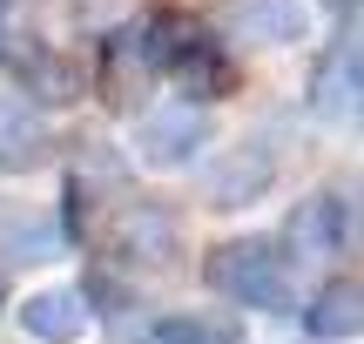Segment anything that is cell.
I'll return each instance as SVG.
<instances>
[{"mask_svg":"<svg viewBox=\"0 0 364 344\" xmlns=\"http://www.w3.org/2000/svg\"><path fill=\"white\" fill-rule=\"evenodd\" d=\"M351 95H358V41L344 34V41H331V54L317 61L311 102L317 108H351Z\"/></svg>","mask_w":364,"mask_h":344,"instance_id":"12","label":"cell"},{"mask_svg":"<svg viewBox=\"0 0 364 344\" xmlns=\"http://www.w3.org/2000/svg\"><path fill=\"white\" fill-rule=\"evenodd\" d=\"M0 311H7V284H0Z\"/></svg>","mask_w":364,"mask_h":344,"instance_id":"17","label":"cell"},{"mask_svg":"<svg viewBox=\"0 0 364 344\" xmlns=\"http://www.w3.org/2000/svg\"><path fill=\"white\" fill-rule=\"evenodd\" d=\"M0 68H7L14 81H21L34 102H48V108H68V102H81V68L68 61L61 48H48L41 34H21V27H0Z\"/></svg>","mask_w":364,"mask_h":344,"instance_id":"2","label":"cell"},{"mask_svg":"<svg viewBox=\"0 0 364 344\" xmlns=\"http://www.w3.org/2000/svg\"><path fill=\"white\" fill-rule=\"evenodd\" d=\"M209 291L236 297L250 311H284L290 304V257L277 250L270 237H236V243H216L203 264Z\"/></svg>","mask_w":364,"mask_h":344,"instance_id":"1","label":"cell"},{"mask_svg":"<svg viewBox=\"0 0 364 344\" xmlns=\"http://www.w3.org/2000/svg\"><path fill=\"white\" fill-rule=\"evenodd\" d=\"M176 81H182L189 95H230V88H236V61L223 54V41H209V48H196L189 61L176 68Z\"/></svg>","mask_w":364,"mask_h":344,"instance_id":"14","label":"cell"},{"mask_svg":"<svg viewBox=\"0 0 364 344\" xmlns=\"http://www.w3.org/2000/svg\"><path fill=\"white\" fill-rule=\"evenodd\" d=\"M149 344H243L230 318H203V311H176V318H156Z\"/></svg>","mask_w":364,"mask_h":344,"instance_id":"13","label":"cell"},{"mask_svg":"<svg viewBox=\"0 0 364 344\" xmlns=\"http://www.w3.org/2000/svg\"><path fill=\"white\" fill-rule=\"evenodd\" d=\"M81 324H88V304H81V291H34L21 304V331L27 338H41V344H75L81 338Z\"/></svg>","mask_w":364,"mask_h":344,"instance_id":"8","label":"cell"},{"mask_svg":"<svg viewBox=\"0 0 364 344\" xmlns=\"http://www.w3.org/2000/svg\"><path fill=\"white\" fill-rule=\"evenodd\" d=\"M203 142H209V115H203V108H189V102L156 108V115L135 129V149H142V162H156V169H176V162H189Z\"/></svg>","mask_w":364,"mask_h":344,"instance_id":"3","label":"cell"},{"mask_svg":"<svg viewBox=\"0 0 364 344\" xmlns=\"http://www.w3.org/2000/svg\"><path fill=\"white\" fill-rule=\"evenodd\" d=\"M48 156V122L27 95L0 88V169H41Z\"/></svg>","mask_w":364,"mask_h":344,"instance_id":"5","label":"cell"},{"mask_svg":"<svg viewBox=\"0 0 364 344\" xmlns=\"http://www.w3.org/2000/svg\"><path fill=\"white\" fill-rule=\"evenodd\" d=\"M358 324H364V297H358V284H351V277L317 284V297L304 304V331H311L317 344H351V338H358Z\"/></svg>","mask_w":364,"mask_h":344,"instance_id":"6","label":"cell"},{"mask_svg":"<svg viewBox=\"0 0 364 344\" xmlns=\"http://www.w3.org/2000/svg\"><path fill=\"white\" fill-rule=\"evenodd\" d=\"M263 183H270V156H263V149H230V156L209 169V203H216V210H236V203L263 196Z\"/></svg>","mask_w":364,"mask_h":344,"instance_id":"10","label":"cell"},{"mask_svg":"<svg viewBox=\"0 0 364 344\" xmlns=\"http://www.w3.org/2000/svg\"><path fill=\"white\" fill-rule=\"evenodd\" d=\"M209 41L216 34H209L189 7H149L142 14V61L156 68V75H176L196 48H209Z\"/></svg>","mask_w":364,"mask_h":344,"instance_id":"4","label":"cell"},{"mask_svg":"<svg viewBox=\"0 0 364 344\" xmlns=\"http://www.w3.org/2000/svg\"><path fill=\"white\" fill-rule=\"evenodd\" d=\"M115 243H122V257H135V264H169L176 257V216L169 210H129L115 223Z\"/></svg>","mask_w":364,"mask_h":344,"instance_id":"11","label":"cell"},{"mask_svg":"<svg viewBox=\"0 0 364 344\" xmlns=\"http://www.w3.org/2000/svg\"><path fill=\"white\" fill-rule=\"evenodd\" d=\"M7 7H14V0H0V21H7Z\"/></svg>","mask_w":364,"mask_h":344,"instance_id":"18","label":"cell"},{"mask_svg":"<svg viewBox=\"0 0 364 344\" xmlns=\"http://www.w3.org/2000/svg\"><path fill=\"white\" fill-rule=\"evenodd\" d=\"M0 250L14 264H41V257L61 250V223L34 203H0Z\"/></svg>","mask_w":364,"mask_h":344,"instance_id":"7","label":"cell"},{"mask_svg":"<svg viewBox=\"0 0 364 344\" xmlns=\"http://www.w3.org/2000/svg\"><path fill=\"white\" fill-rule=\"evenodd\" d=\"M297 21H304V14L290 7V0H270V7L257 0V7H250V27H257V34H270V41H297Z\"/></svg>","mask_w":364,"mask_h":344,"instance_id":"15","label":"cell"},{"mask_svg":"<svg viewBox=\"0 0 364 344\" xmlns=\"http://www.w3.org/2000/svg\"><path fill=\"white\" fill-rule=\"evenodd\" d=\"M290 237H297L304 250H344V243H351V203H344L338 189H324V196L297 203V216H290Z\"/></svg>","mask_w":364,"mask_h":344,"instance_id":"9","label":"cell"},{"mask_svg":"<svg viewBox=\"0 0 364 344\" xmlns=\"http://www.w3.org/2000/svg\"><path fill=\"white\" fill-rule=\"evenodd\" d=\"M324 7L338 14V21H351V14H358V0H324Z\"/></svg>","mask_w":364,"mask_h":344,"instance_id":"16","label":"cell"}]
</instances>
